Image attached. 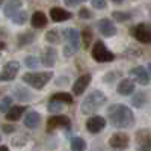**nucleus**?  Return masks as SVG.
Here are the masks:
<instances>
[{
	"label": "nucleus",
	"instance_id": "f257e3e1",
	"mask_svg": "<svg viewBox=\"0 0 151 151\" xmlns=\"http://www.w3.org/2000/svg\"><path fill=\"white\" fill-rule=\"evenodd\" d=\"M107 118L116 129H129L134 124V115L132 109L124 104H112L107 109Z\"/></svg>",
	"mask_w": 151,
	"mask_h": 151
},
{
	"label": "nucleus",
	"instance_id": "f03ea898",
	"mask_svg": "<svg viewBox=\"0 0 151 151\" xmlns=\"http://www.w3.org/2000/svg\"><path fill=\"white\" fill-rule=\"evenodd\" d=\"M104 103H106V95L101 91H92L82 101L80 112L83 113V115H92V113L97 112Z\"/></svg>",
	"mask_w": 151,
	"mask_h": 151
},
{
	"label": "nucleus",
	"instance_id": "7ed1b4c3",
	"mask_svg": "<svg viewBox=\"0 0 151 151\" xmlns=\"http://www.w3.org/2000/svg\"><path fill=\"white\" fill-rule=\"evenodd\" d=\"M52 73H26L23 76V82L27 83L29 86L35 88V89H42V88L52 80Z\"/></svg>",
	"mask_w": 151,
	"mask_h": 151
},
{
	"label": "nucleus",
	"instance_id": "20e7f679",
	"mask_svg": "<svg viewBox=\"0 0 151 151\" xmlns=\"http://www.w3.org/2000/svg\"><path fill=\"white\" fill-rule=\"evenodd\" d=\"M91 53H92V58H94L97 62H112L113 59H115L113 53L110 52V50H109L101 41H98V42L94 44Z\"/></svg>",
	"mask_w": 151,
	"mask_h": 151
},
{
	"label": "nucleus",
	"instance_id": "39448f33",
	"mask_svg": "<svg viewBox=\"0 0 151 151\" xmlns=\"http://www.w3.org/2000/svg\"><path fill=\"white\" fill-rule=\"evenodd\" d=\"M136 151H151V133L147 129L136 132Z\"/></svg>",
	"mask_w": 151,
	"mask_h": 151
},
{
	"label": "nucleus",
	"instance_id": "423d86ee",
	"mask_svg": "<svg viewBox=\"0 0 151 151\" xmlns=\"http://www.w3.org/2000/svg\"><path fill=\"white\" fill-rule=\"evenodd\" d=\"M18 70H20V64L17 60H9L8 64H5L2 73H0V80L2 82H11L17 77L18 74Z\"/></svg>",
	"mask_w": 151,
	"mask_h": 151
},
{
	"label": "nucleus",
	"instance_id": "0eeeda50",
	"mask_svg": "<svg viewBox=\"0 0 151 151\" xmlns=\"http://www.w3.org/2000/svg\"><path fill=\"white\" fill-rule=\"evenodd\" d=\"M133 36L142 44H151V27L145 23L137 24L133 29Z\"/></svg>",
	"mask_w": 151,
	"mask_h": 151
},
{
	"label": "nucleus",
	"instance_id": "6e6552de",
	"mask_svg": "<svg viewBox=\"0 0 151 151\" xmlns=\"http://www.w3.org/2000/svg\"><path fill=\"white\" fill-rule=\"evenodd\" d=\"M130 144V139H129V136L125 134V133H113L110 136V139H109V145L110 148L113 150H116V151H124L125 148L129 147Z\"/></svg>",
	"mask_w": 151,
	"mask_h": 151
},
{
	"label": "nucleus",
	"instance_id": "1a4fd4ad",
	"mask_svg": "<svg viewBox=\"0 0 151 151\" xmlns=\"http://www.w3.org/2000/svg\"><path fill=\"white\" fill-rule=\"evenodd\" d=\"M70 125H71V121L65 115H55V116H50L47 119V130L48 132L56 130V129H65V127H70Z\"/></svg>",
	"mask_w": 151,
	"mask_h": 151
},
{
	"label": "nucleus",
	"instance_id": "9d476101",
	"mask_svg": "<svg viewBox=\"0 0 151 151\" xmlns=\"http://www.w3.org/2000/svg\"><path fill=\"white\" fill-rule=\"evenodd\" d=\"M106 127V119L103 116H91L86 121V130L89 133H100Z\"/></svg>",
	"mask_w": 151,
	"mask_h": 151
},
{
	"label": "nucleus",
	"instance_id": "9b49d317",
	"mask_svg": "<svg viewBox=\"0 0 151 151\" xmlns=\"http://www.w3.org/2000/svg\"><path fill=\"white\" fill-rule=\"evenodd\" d=\"M130 74L133 76V79L139 83V85H148L150 83V73L144 68V67H134L132 71H130Z\"/></svg>",
	"mask_w": 151,
	"mask_h": 151
},
{
	"label": "nucleus",
	"instance_id": "f8f14e48",
	"mask_svg": "<svg viewBox=\"0 0 151 151\" xmlns=\"http://www.w3.org/2000/svg\"><path fill=\"white\" fill-rule=\"evenodd\" d=\"M98 30L103 36H113L116 33V26L109 18H103L98 21Z\"/></svg>",
	"mask_w": 151,
	"mask_h": 151
},
{
	"label": "nucleus",
	"instance_id": "ddd939ff",
	"mask_svg": "<svg viewBox=\"0 0 151 151\" xmlns=\"http://www.w3.org/2000/svg\"><path fill=\"white\" fill-rule=\"evenodd\" d=\"M89 83H91V76H89V74H83V76H80V77L76 80L74 86H73V92H74V95H80V94H83Z\"/></svg>",
	"mask_w": 151,
	"mask_h": 151
},
{
	"label": "nucleus",
	"instance_id": "4468645a",
	"mask_svg": "<svg viewBox=\"0 0 151 151\" xmlns=\"http://www.w3.org/2000/svg\"><path fill=\"white\" fill-rule=\"evenodd\" d=\"M40 122H41V115L36 110L27 112L26 116H24V125H26L27 129H36L38 125H40Z\"/></svg>",
	"mask_w": 151,
	"mask_h": 151
},
{
	"label": "nucleus",
	"instance_id": "2eb2a0df",
	"mask_svg": "<svg viewBox=\"0 0 151 151\" xmlns=\"http://www.w3.org/2000/svg\"><path fill=\"white\" fill-rule=\"evenodd\" d=\"M64 36L65 40L68 41V44L71 47H74L76 50H79V45H80V33L76 30V29H67L64 32Z\"/></svg>",
	"mask_w": 151,
	"mask_h": 151
},
{
	"label": "nucleus",
	"instance_id": "dca6fc26",
	"mask_svg": "<svg viewBox=\"0 0 151 151\" xmlns=\"http://www.w3.org/2000/svg\"><path fill=\"white\" fill-rule=\"evenodd\" d=\"M50 17H52L53 21L59 23V21H65V20H70L73 17L71 12L62 9V8H52V11H50Z\"/></svg>",
	"mask_w": 151,
	"mask_h": 151
},
{
	"label": "nucleus",
	"instance_id": "f3484780",
	"mask_svg": "<svg viewBox=\"0 0 151 151\" xmlns=\"http://www.w3.org/2000/svg\"><path fill=\"white\" fill-rule=\"evenodd\" d=\"M21 5H23L21 0H9V2L3 6V14H5L6 17H9V18H11V17L14 15L17 11H20Z\"/></svg>",
	"mask_w": 151,
	"mask_h": 151
},
{
	"label": "nucleus",
	"instance_id": "a211bd4d",
	"mask_svg": "<svg viewBox=\"0 0 151 151\" xmlns=\"http://www.w3.org/2000/svg\"><path fill=\"white\" fill-rule=\"evenodd\" d=\"M26 112V107L24 106H12L5 115H6V119L8 121H18L21 116H23V113Z\"/></svg>",
	"mask_w": 151,
	"mask_h": 151
},
{
	"label": "nucleus",
	"instance_id": "6ab92c4d",
	"mask_svg": "<svg viewBox=\"0 0 151 151\" xmlns=\"http://www.w3.org/2000/svg\"><path fill=\"white\" fill-rule=\"evenodd\" d=\"M30 23H32V26H33L35 29H41V27H44L45 24H47V17H45L44 12L36 11V12H33V14H32Z\"/></svg>",
	"mask_w": 151,
	"mask_h": 151
},
{
	"label": "nucleus",
	"instance_id": "aec40b11",
	"mask_svg": "<svg viewBox=\"0 0 151 151\" xmlns=\"http://www.w3.org/2000/svg\"><path fill=\"white\" fill-rule=\"evenodd\" d=\"M41 62L45 67H53L56 62V52L53 48H45L42 52V56H41Z\"/></svg>",
	"mask_w": 151,
	"mask_h": 151
},
{
	"label": "nucleus",
	"instance_id": "412c9836",
	"mask_svg": "<svg viewBox=\"0 0 151 151\" xmlns=\"http://www.w3.org/2000/svg\"><path fill=\"white\" fill-rule=\"evenodd\" d=\"M118 92L121 95H130V94H133L134 92V83H133V80H130V79L121 80L119 85H118Z\"/></svg>",
	"mask_w": 151,
	"mask_h": 151
},
{
	"label": "nucleus",
	"instance_id": "4be33fe9",
	"mask_svg": "<svg viewBox=\"0 0 151 151\" xmlns=\"http://www.w3.org/2000/svg\"><path fill=\"white\" fill-rule=\"evenodd\" d=\"M50 100H55V101H59L62 104H73V97L68 94V92H58L55 95H52V98Z\"/></svg>",
	"mask_w": 151,
	"mask_h": 151
},
{
	"label": "nucleus",
	"instance_id": "5701e85b",
	"mask_svg": "<svg viewBox=\"0 0 151 151\" xmlns=\"http://www.w3.org/2000/svg\"><path fill=\"white\" fill-rule=\"evenodd\" d=\"M71 151H85L86 150V142L82 137H73L71 142H70Z\"/></svg>",
	"mask_w": 151,
	"mask_h": 151
},
{
	"label": "nucleus",
	"instance_id": "b1692460",
	"mask_svg": "<svg viewBox=\"0 0 151 151\" xmlns=\"http://www.w3.org/2000/svg\"><path fill=\"white\" fill-rule=\"evenodd\" d=\"M35 41V33L32 32H24L21 35H18V45H27V44H32Z\"/></svg>",
	"mask_w": 151,
	"mask_h": 151
},
{
	"label": "nucleus",
	"instance_id": "393cba45",
	"mask_svg": "<svg viewBox=\"0 0 151 151\" xmlns=\"http://www.w3.org/2000/svg\"><path fill=\"white\" fill-rule=\"evenodd\" d=\"M11 20L14 21L15 24H24L27 20V12L26 11H17L14 15L11 17Z\"/></svg>",
	"mask_w": 151,
	"mask_h": 151
},
{
	"label": "nucleus",
	"instance_id": "a878e982",
	"mask_svg": "<svg viewBox=\"0 0 151 151\" xmlns=\"http://www.w3.org/2000/svg\"><path fill=\"white\" fill-rule=\"evenodd\" d=\"M24 64H26L27 68L35 70V68H38V65H40V60H38V58H35V56H27L26 59H24Z\"/></svg>",
	"mask_w": 151,
	"mask_h": 151
},
{
	"label": "nucleus",
	"instance_id": "bb28decb",
	"mask_svg": "<svg viewBox=\"0 0 151 151\" xmlns=\"http://www.w3.org/2000/svg\"><path fill=\"white\" fill-rule=\"evenodd\" d=\"M12 98L11 97H5L3 100H2V101H0V112H2V113H6L12 106Z\"/></svg>",
	"mask_w": 151,
	"mask_h": 151
},
{
	"label": "nucleus",
	"instance_id": "cd10ccee",
	"mask_svg": "<svg viewBox=\"0 0 151 151\" xmlns=\"http://www.w3.org/2000/svg\"><path fill=\"white\" fill-rule=\"evenodd\" d=\"M80 38L83 40V45H85V47H89V44L92 42V32L86 29V30H83V32H82Z\"/></svg>",
	"mask_w": 151,
	"mask_h": 151
},
{
	"label": "nucleus",
	"instance_id": "c85d7f7f",
	"mask_svg": "<svg viewBox=\"0 0 151 151\" xmlns=\"http://www.w3.org/2000/svg\"><path fill=\"white\" fill-rule=\"evenodd\" d=\"M112 15H113V18H115L116 21H127V20H130V14H127V12L115 11Z\"/></svg>",
	"mask_w": 151,
	"mask_h": 151
},
{
	"label": "nucleus",
	"instance_id": "c756f323",
	"mask_svg": "<svg viewBox=\"0 0 151 151\" xmlns=\"http://www.w3.org/2000/svg\"><path fill=\"white\" fill-rule=\"evenodd\" d=\"M45 40H47L50 44H56V42L59 41V35H58L56 30H48L47 35H45Z\"/></svg>",
	"mask_w": 151,
	"mask_h": 151
},
{
	"label": "nucleus",
	"instance_id": "7c9ffc66",
	"mask_svg": "<svg viewBox=\"0 0 151 151\" xmlns=\"http://www.w3.org/2000/svg\"><path fill=\"white\" fill-rule=\"evenodd\" d=\"M132 103H133V106H136V107L144 106V103H145V94H137V95H134V98L132 100Z\"/></svg>",
	"mask_w": 151,
	"mask_h": 151
},
{
	"label": "nucleus",
	"instance_id": "2f4dec72",
	"mask_svg": "<svg viewBox=\"0 0 151 151\" xmlns=\"http://www.w3.org/2000/svg\"><path fill=\"white\" fill-rule=\"evenodd\" d=\"M60 109H62V103L55 101V100H50V103H48V110L50 112H60Z\"/></svg>",
	"mask_w": 151,
	"mask_h": 151
},
{
	"label": "nucleus",
	"instance_id": "473e14b6",
	"mask_svg": "<svg viewBox=\"0 0 151 151\" xmlns=\"http://www.w3.org/2000/svg\"><path fill=\"white\" fill-rule=\"evenodd\" d=\"M106 0H92V6L95 9H104L106 8Z\"/></svg>",
	"mask_w": 151,
	"mask_h": 151
},
{
	"label": "nucleus",
	"instance_id": "72a5a7b5",
	"mask_svg": "<svg viewBox=\"0 0 151 151\" xmlns=\"http://www.w3.org/2000/svg\"><path fill=\"white\" fill-rule=\"evenodd\" d=\"M76 52H77V50H76L74 47H71L70 44H68V45H67V47L64 48V55H65L67 58H68V56H73V55H74Z\"/></svg>",
	"mask_w": 151,
	"mask_h": 151
},
{
	"label": "nucleus",
	"instance_id": "f704fd0d",
	"mask_svg": "<svg viewBox=\"0 0 151 151\" xmlns=\"http://www.w3.org/2000/svg\"><path fill=\"white\" fill-rule=\"evenodd\" d=\"M83 2H86V0H65V5L67 6H77Z\"/></svg>",
	"mask_w": 151,
	"mask_h": 151
},
{
	"label": "nucleus",
	"instance_id": "c9c22d12",
	"mask_svg": "<svg viewBox=\"0 0 151 151\" xmlns=\"http://www.w3.org/2000/svg\"><path fill=\"white\" fill-rule=\"evenodd\" d=\"M79 15H80L82 18H91V12L88 11V9H85V8H82V9L79 11Z\"/></svg>",
	"mask_w": 151,
	"mask_h": 151
},
{
	"label": "nucleus",
	"instance_id": "e433bc0d",
	"mask_svg": "<svg viewBox=\"0 0 151 151\" xmlns=\"http://www.w3.org/2000/svg\"><path fill=\"white\" fill-rule=\"evenodd\" d=\"M2 129H3V132H5V133H12V132L15 130V127H12V125H8V124H5Z\"/></svg>",
	"mask_w": 151,
	"mask_h": 151
},
{
	"label": "nucleus",
	"instance_id": "4c0bfd02",
	"mask_svg": "<svg viewBox=\"0 0 151 151\" xmlns=\"http://www.w3.org/2000/svg\"><path fill=\"white\" fill-rule=\"evenodd\" d=\"M0 151H9V148L6 145H2V147H0Z\"/></svg>",
	"mask_w": 151,
	"mask_h": 151
},
{
	"label": "nucleus",
	"instance_id": "58836bf2",
	"mask_svg": "<svg viewBox=\"0 0 151 151\" xmlns=\"http://www.w3.org/2000/svg\"><path fill=\"white\" fill-rule=\"evenodd\" d=\"M5 47H6V45H5V42H3V41H0V50H3Z\"/></svg>",
	"mask_w": 151,
	"mask_h": 151
},
{
	"label": "nucleus",
	"instance_id": "ea45409f",
	"mask_svg": "<svg viewBox=\"0 0 151 151\" xmlns=\"http://www.w3.org/2000/svg\"><path fill=\"white\" fill-rule=\"evenodd\" d=\"M148 71H150V77H151V62L148 64Z\"/></svg>",
	"mask_w": 151,
	"mask_h": 151
},
{
	"label": "nucleus",
	"instance_id": "a19ab883",
	"mask_svg": "<svg viewBox=\"0 0 151 151\" xmlns=\"http://www.w3.org/2000/svg\"><path fill=\"white\" fill-rule=\"evenodd\" d=\"M5 35V30H2V29H0V36H3Z\"/></svg>",
	"mask_w": 151,
	"mask_h": 151
},
{
	"label": "nucleus",
	"instance_id": "79ce46f5",
	"mask_svg": "<svg viewBox=\"0 0 151 151\" xmlns=\"http://www.w3.org/2000/svg\"><path fill=\"white\" fill-rule=\"evenodd\" d=\"M5 2H6V0H0V6H2V5H3Z\"/></svg>",
	"mask_w": 151,
	"mask_h": 151
},
{
	"label": "nucleus",
	"instance_id": "37998d69",
	"mask_svg": "<svg viewBox=\"0 0 151 151\" xmlns=\"http://www.w3.org/2000/svg\"><path fill=\"white\" fill-rule=\"evenodd\" d=\"M113 2H115V3H121V2H122V0H113Z\"/></svg>",
	"mask_w": 151,
	"mask_h": 151
}]
</instances>
